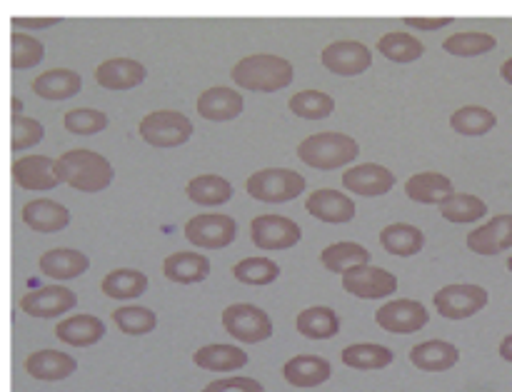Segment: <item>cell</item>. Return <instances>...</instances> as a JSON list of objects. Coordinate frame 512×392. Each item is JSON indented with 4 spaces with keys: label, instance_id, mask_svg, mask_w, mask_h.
I'll list each match as a JSON object with an SVG mask.
<instances>
[{
    "label": "cell",
    "instance_id": "1",
    "mask_svg": "<svg viewBox=\"0 0 512 392\" xmlns=\"http://www.w3.org/2000/svg\"><path fill=\"white\" fill-rule=\"evenodd\" d=\"M55 175L78 193H100L113 183V165L93 150H68L55 160Z\"/></svg>",
    "mask_w": 512,
    "mask_h": 392
},
{
    "label": "cell",
    "instance_id": "2",
    "mask_svg": "<svg viewBox=\"0 0 512 392\" xmlns=\"http://www.w3.org/2000/svg\"><path fill=\"white\" fill-rule=\"evenodd\" d=\"M235 83L253 93H278L293 83V65L290 60L273 53H255L243 58L230 70Z\"/></svg>",
    "mask_w": 512,
    "mask_h": 392
},
{
    "label": "cell",
    "instance_id": "3",
    "mask_svg": "<svg viewBox=\"0 0 512 392\" xmlns=\"http://www.w3.org/2000/svg\"><path fill=\"white\" fill-rule=\"evenodd\" d=\"M358 140L345 133H313L298 145V155L305 165L315 170H338L358 158Z\"/></svg>",
    "mask_w": 512,
    "mask_h": 392
},
{
    "label": "cell",
    "instance_id": "4",
    "mask_svg": "<svg viewBox=\"0 0 512 392\" xmlns=\"http://www.w3.org/2000/svg\"><path fill=\"white\" fill-rule=\"evenodd\" d=\"M140 138L153 148H178L193 135V123L178 110H155L140 120Z\"/></svg>",
    "mask_w": 512,
    "mask_h": 392
},
{
    "label": "cell",
    "instance_id": "5",
    "mask_svg": "<svg viewBox=\"0 0 512 392\" xmlns=\"http://www.w3.org/2000/svg\"><path fill=\"white\" fill-rule=\"evenodd\" d=\"M245 188L255 200H263V203H288L303 193L305 178L288 168H268L250 175Z\"/></svg>",
    "mask_w": 512,
    "mask_h": 392
},
{
    "label": "cell",
    "instance_id": "6",
    "mask_svg": "<svg viewBox=\"0 0 512 392\" xmlns=\"http://www.w3.org/2000/svg\"><path fill=\"white\" fill-rule=\"evenodd\" d=\"M223 328L230 338H235L238 343L258 345L263 340H268L273 335V320L265 310H260L258 305L250 303H235L230 308H225L223 313Z\"/></svg>",
    "mask_w": 512,
    "mask_h": 392
},
{
    "label": "cell",
    "instance_id": "7",
    "mask_svg": "<svg viewBox=\"0 0 512 392\" xmlns=\"http://www.w3.org/2000/svg\"><path fill=\"white\" fill-rule=\"evenodd\" d=\"M435 308L443 318L448 320H465V318H473L475 313L488 305V290L480 288V285H445L435 293L433 298Z\"/></svg>",
    "mask_w": 512,
    "mask_h": 392
},
{
    "label": "cell",
    "instance_id": "8",
    "mask_svg": "<svg viewBox=\"0 0 512 392\" xmlns=\"http://www.w3.org/2000/svg\"><path fill=\"white\" fill-rule=\"evenodd\" d=\"M235 233H238V225L230 215L220 213H205L195 215L185 223V238L188 243L198 245L203 250H220L228 248L235 240Z\"/></svg>",
    "mask_w": 512,
    "mask_h": 392
},
{
    "label": "cell",
    "instance_id": "9",
    "mask_svg": "<svg viewBox=\"0 0 512 392\" xmlns=\"http://www.w3.org/2000/svg\"><path fill=\"white\" fill-rule=\"evenodd\" d=\"M250 238L255 248L273 253V250L295 248L303 238V230L295 220L283 218V215H258L250 223Z\"/></svg>",
    "mask_w": 512,
    "mask_h": 392
},
{
    "label": "cell",
    "instance_id": "10",
    "mask_svg": "<svg viewBox=\"0 0 512 392\" xmlns=\"http://www.w3.org/2000/svg\"><path fill=\"white\" fill-rule=\"evenodd\" d=\"M430 315L425 310L423 303L418 300H393V303L383 305V308L375 313V323L385 330V333L393 335H410L418 333L428 325Z\"/></svg>",
    "mask_w": 512,
    "mask_h": 392
},
{
    "label": "cell",
    "instance_id": "11",
    "mask_svg": "<svg viewBox=\"0 0 512 392\" xmlns=\"http://www.w3.org/2000/svg\"><path fill=\"white\" fill-rule=\"evenodd\" d=\"M345 293L355 295V298L365 300H380L388 298L398 290V278L383 268H373V265H360L350 273L343 275Z\"/></svg>",
    "mask_w": 512,
    "mask_h": 392
},
{
    "label": "cell",
    "instance_id": "12",
    "mask_svg": "<svg viewBox=\"0 0 512 392\" xmlns=\"http://www.w3.org/2000/svg\"><path fill=\"white\" fill-rule=\"evenodd\" d=\"M75 305H78V295L63 285H45L20 298V310L30 318H58V315L70 313Z\"/></svg>",
    "mask_w": 512,
    "mask_h": 392
},
{
    "label": "cell",
    "instance_id": "13",
    "mask_svg": "<svg viewBox=\"0 0 512 392\" xmlns=\"http://www.w3.org/2000/svg\"><path fill=\"white\" fill-rule=\"evenodd\" d=\"M320 60L335 75H360L373 63V53L358 40H335L323 50Z\"/></svg>",
    "mask_w": 512,
    "mask_h": 392
},
{
    "label": "cell",
    "instance_id": "14",
    "mask_svg": "<svg viewBox=\"0 0 512 392\" xmlns=\"http://www.w3.org/2000/svg\"><path fill=\"white\" fill-rule=\"evenodd\" d=\"M468 248L478 255H498L512 248V213L495 215L490 223L468 233Z\"/></svg>",
    "mask_w": 512,
    "mask_h": 392
},
{
    "label": "cell",
    "instance_id": "15",
    "mask_svg": "<svg viewBox=\"0 0 512 392\" xmlns=\"http://www.w3.org/2000/svg\"><path fill=\"white\" fill-rule=\"evenodd\" d=\"M343 185L350 193H358L363 198H378L393 190L395 175L388 168L375 163H363L343 173Z\"/></svg>",
    "mask_w": 512,
    "mask_h": 392
},
{
    "label": "cell",
    "instance_id": "16",
    "mask_svg": "<svg viewBox=\"0 0 512 392\" xmlns=\"http://www.w3.org/2000/svg\"><path fill=\"white\" fill-rule=\"evenodd\" d=\"M13 180L25 190H53L60 183L55 175V160L50 155H25V158L15 160Z\"/></svg>",
    "mask_w": 512,
    "mask_h": 392
},
{
    "label": "cell",
    "instance_id": "17",
    "mask_svg": "<svg viewBox=\"0 0 512 392\" xmlns=\"http://www.w3.org/2000/svg\"><path fill=\"white\" fill-rule=\"evenodd\" d=\"M305 210H308L313 218L323 220V223H350L355 218V203L345 193L338 190H315L305 200Z\"/></svg>",
    "mask_w": 512,
    "mask_h": 392
},
{
    "label": "cell",
    "instance_id": "18",
    "mask_svg": "<svg viewBox=\"0 0 512 392\" xmlns=\"http://www.w3.org/2000/svg\"><path fill=\"white\" fill-rule=\"evenodd\" d=\"M75 370H78V360L68 353H58V350H38L25 360V373L35 380H45V383L70 378Z\"/></svg>",
    "mask_w": 512,
    "mask_h": 392
},
{
    "label": "cell",
    "instance_id": "19",
    "mask_svg": "<svg viewBox=\"0 0 512 392\" xmlns=\"http://www.w3.org/2000/svg\"><path fill=\"white\" fill-rule=\"evenodd\" d=\"M145 75H148L145 65L133 58H110L105 60V63H100L98 70H95L98 85H103V88L108 90L135 88V85L143 83Z\"/></svg>",
    "mask_w": 512,
    "mask_h": 392
},
{
    "label": "cell",
    "instance_id": "20",
    "mask_svg": "<svg viewBox=\"0 0 512 392\" xmlns=\"http://www.w3.org/2000/svg\"><path fill=\"white\" fill-rule=\"evenodd\" d=\"M23 223L35 233H60L63 228H68L70 213L65 205L55 203V200H30L23 205Z\"/></svg>",
    "mask_w": 512,
    "mask_h": 392
},
{
    "label": "cell",
    "instance_id": "21",
    "mask_svg": "<svg viewBox=\"0 0 512 392\" xmlns=\"http://www.w3.org/2000/svg\"><path fill=\"white\" fill-rule=\"evenodd\" d=\"M198 113L200 118L213 120V123L233 120L243 113V95L235 93L233 88H225V85L205 90L198 98Z\"/></svg>",
    "mask_w": 512,
    "mask_h": 392
},
{
    "label": "cell",
    "instance_id": "22",
    "mask_svg": "<svg viewBox=\"0 0 512 392\" xmlns=\"http://www.w3.org/2000/svg\"><path fill=\"white\" fill-rule=\"evenodd\" d=\"M38 268H40V273L48 275V278L73 280V278H80L83 273H88L90 260H88V255L80 253V250L55 248V250H48V253L40 255Z\"/></svg>",
    "mask_w": 512,
    "mask_h": 392
},
{
    "label": "cell",
    "instance_id": "23",
    "mask_svg": "<svg viewBox=\"0 0 512 392\" xmlns=\"http://www.w3.org/2000/svg\"><path fill=\"white\" fill-rule=\"evenodd\" d=\"M460 360L458 348L445 340H428L410 350V363L423 373H445V370L455 368Z\"/></svg>",
    "mask_w": 512,
    "mask_h": 392
},
{
    "label": "cell",
    "instance_id": "24",
    "mask_svg": "<svg viewBox=\"0 0 512 392\" xmlns=\"http://www.w3.org/2000/svg\"><path fill=\"white\" fill-rule=\"evenodd\" d=\"M55 335H58L60 343L73 345V348H90V345L103 340L105 325L95 315H70L63 323H58Z\"/></svg>",
    "mask_w": 512,
    "mask_h": 392
},
{
    "label": "cell",
    "instance_id": "25",
    "mask_svg": "<svg viewBox=\"0 0 512 392\" xmlns=\"http://www.w3.org/2000/svg\"><path fill=\"white\" fill-rule=\"evenodd\" d=\"M330 373H333V368L320 355H298V358L288 360L283 368L285 380L293 388H318L330 378Z\"/></svg>",
    "mask_w": 512,
    "mask_h": 392
},
{
    "label": "cell",
    "instance_id": "26",
    "mask_svg": "<svg viewBox=\"0 0 512 392\" xmlns=\"http://www.w3.org/2000/svg\"><path fill=\"white\" fill-rule=\"evenodd\" d=\"M80 88H83V78L68 68H53L33 80V93L45 100H68L78 95Z\"/></svg>",
    "mask_w": 512,
    "mask_h": 392
},
{
    "label": "cell",
    "instance_id": "27",
    "mask_svg": "<svg viewBox=\"0 0 512 392\" xmlns=\"http://www.w3.org/2000/svg\"><path fill=\"white\" fill-rule=\"evenodd\" d=\"M163 273L178 285L203 283L210 275V260L200 253H173L165 258Z\"/></svg>",
    "mask_w": 512,
    "mask_h": 392
},
{
    "label": "cell",
    "instance_id": "28",
    "mask_svg": "<svg viewBox=\"0 0 512 392\" xmlns=\"http://www.w3.org/2000/svg\"><path fill=\"white\" fill-rule=\"evenodd\" d=\"M193 363L210 373H233L248 365V353L238 345H205L193 355Z\"/></svg>",
    "mask_w": 512,
    "mask_h": 392
},
{
    "label": "cell",
    "instance_id": "29",
    "mask_svg": "<svg viewBox=\"0 0 512 392\" xmlns=\"http://www.w3.org/2000/svg\"><path fill=\"white\" fill-rule=\"evenodd\" d=\"M405 193L420 205H440L445 198L453 195V183L443 173H418L408 178Z\"/></svg>",
    "mask_w": 512,
    "mask_h": 392
},
{
    "label": "cell",
    "instance_id": "30",
    "mask_svg": "<svg viewBox=\"0 0 512 392\" xmlns=\"http://www.w3.org/2000/svg\"><path fill=\"white\" fill-rule=\"evenodd\" d=\"M380 245L385 248V253L398 255V258H410V255H418L425 245V233L415 225L408 223H393L380 233Z\"/></svg>",
    "mask_w": 512,
    "mask_h": 392
},
{
    "label": "cell",
    "instance_id": "31",
    "mask_svg": "<svg viewBox=\"0 0 512 392\" xmlns=\"http://www.w3.org/2000/svg\"><path fill=\"white\" fill-rule=\"evenodd\" d=\"M295 325H298V333L308 340H330L340 333L338 313L333 308H325V305L303 310Z\"/></svg>",
    "mask_w": 512,
    "mask_h": 392
},
{
    "label": "cell",
    "instance_id": "32",
    "mask_svg": "<svg viewBox=\"0 0 512 392\" xmlns=\"http://www.w3.org/2000/svg\"><path fill=\"white\" fill-rule=\"evenodd\" d=\"M185 193H188L193 203L203 205V208H215V205H223L233 198V185L225 178H220V175L205 173L190 180Z\"/></svg>",
    "mask_w": 512,
    "mask_h": 392
},
{
    "label": "cell",
    "instance_id": "33",
    "mask_svg": "<svg viewBox=\"0 0 512 392\" xmlns=\"http://www.w3.org/2000/svg\"><path fill=\"white\" fill-rule=\"evenodd\" d=\"M320 263L330 273L345 275L353 268H360V265H370V253L368 248L358 243H335L320 253Z\"/></svg>",
    "mask_w": 512,
    "mask_h": 392
},
{
    "label": "cell",
    "instance_id": "34",
    "mask_svg": "<svg viewBox=\"0 0 512 392\" xmlns=\"http://www.w3.org/2000/svg\"><path fill=\"white\" fill-rule=\"evenodd\" d=\"M108 298L113 300H133L140 298V295L148 290V275L140 273V270H113L103 278V285H100Z\"/></svg>",
    "mask_w": 512,
    "mask_h": 392
},
{
    "label": "cell",
    "instance_id": "35",
    "mask_svg": "<svg viewBox=\"0 0 512 392\" xmlns=\"http://www.w3.org/2000/svg\"><path fill=\"white\" fill-rule=\"evenodd\" d=\"M440 215L450 223H475L480 220L483 215H488V205L478 198V195H470V193H453L450 198H445L440 203Z\"/></svg>",
    "mask_w": 512,
    "mask_h": 392
},
{
    "label": "cell",
    "instance_id": "36",
    "mask_svg": "<svg viewBox=\"0 0 512 392\" xmlns=\"http://www.w3.org/2000/svg\"><path fill=\"white\" fill-rule=\"evenodd\" d=\"M393 363V353L385 345L360 343L343 350V365L353 370H383Z\"/></svg>",
    "mask_w": 512,
    "mask_h": 392
},
{
    "label": "cell",
    "instance_id": "37",
    "mask_svg": "<svg viewBox=\"0 0 512 392\" xmlns=\"http://www.w3.org/2000/svg\"><path fill=\"white\" fill-rule=\"evenodd\" d=\"M450 125L460 135H485L498 125V115L480 105H465V108L455 110Z\"/></svg>",
    "mask_w": 512,
    "mask_h": 392
},
{
    "label": "cell",
    "instance_id": "38",
    "mask_svg": "<svg viewBox=\"0 0 512 392\" xmlns=\"http://www.w3.org/2000/svg\"><path fill=\"white\" fill-rule=\"evenodd\" d=\"M378 50L393 63H413L423 58L425 45L413 33H388L378 40Z\"/></svg>",
    "mask_w": 512,
    "mask_h": 392
},
{
    "label": "cell",
    "instance_id": "39",
    "mask_svg": "<svg viewBox=\"0 0 512 392\" xmlns=\"http://www.w3.org/2000/svg\"><path fill=\"white\" fill-rule=\"evenodd\" d=\"M498 40L490 33H455L450 38H445L443 48L448 50L450 55H458V58H475V55H485L490 50H495Z\"/></svg>",
    "mask_w": 512,
    "mask_h": 392
},
{
    "label": "cell",
    "instance_id": "40",
    "mask_svg": "<svg viewBox=\"0 0 512 392\" xmlns=\"http://www.w3.org/2000/svg\"><path fill=\"white\" fill-rule=\"evenodd\" d=\"M233 275L243 285H270L280 278V265L270 258H245L235 265Z\"/></svg>",
    "mask_w": 512,
    "mask_h": 392
},
{
    "label": "cell",
    "instance_id": "41",
    "mask_svg": "<svg viewBox=\"0 0 512 392\" xmlns=\"http://www.w3.org/2000/svg\"><path fill=\"white\" fill-rule=\"evenodd\" d=\"M288 105L298 118L305 120H323L335 110V100L330 98L328 93H320V90H303V93H295Z\"/></svg>",
    "mask_w": 512,
    "mask_h": 392
},
{
    "label": "cell",
    "instance_id": "42",
    "mask_svg": "<svg viewBox=\"0 0 512 392\" xmlns=\"http://www.w3.org/2000/svg\"><path fill=\"white\" fill-rule=\"evenodd\" d=\"M45 58V45L28 33L10 35V68L28 70L35 68Z\"/></svg>",
    "mask_w": 512,
    "mask_h": 392
},
{
    "label": "cell",
    "instance_id": "43",
    "mask_svg": "<svg viewBox=\"0 0 512 392\" xmlns=\"http://www.w3.org/2000/svg\"><path fill=\"white\" fill-rule=\"evenodd\" d=\"M113 323L118 325L120 333L125 335H148L158 328V318L150 308H140V305H128V308H118L113 313Z\"/></svg>",
    "mask_w": 512,
    "mask_h": 392
},
{
    "label": "cell",
    "instance_id": "44",
    "mask_svg": "<svg viewBox=\"0 0 512 392\" xmlns=\"http://www.w3.org/2000/svg\"><path fill=\"white\" fill-rule=\"evenodd\" d=\"M45 138V128L35 118L28 115H13L10 123V150L13 153H23V150L33 148Z\"/></svg>",
    "mask_w": 512,
    "mask_h": 392
},
{
    "label": "cell",
    "instance_id": "45",
    "mask_svg": "<svg viewBox=\"0 0 512 392\" xmlns=\"http://www.w3.org/2000/svg\"><path fill=\"white\" fill-rule=\"evenodd\" d=\"M63 125L73 135H95L108 128V115L103 110L93 108H75L68 110L63 118Z\"/></svg>",
    "mask_w": 512,
    "mask_h": 392
},
{
    "label": "cell",
    "instance_id": "46",
    "mask_svg": "<svg viewBox=\"0 0 512 392\" xmlns=\"http://www.w3.org/2000/svg\"><path fill=\"white\" fill-rule=\"evenodd\" d=\"M203 392H265V388L253 378H225L210 383Z\"/></svg>",
    "mask_w": 512,
    "mask_h": 392
},
{
    "label": "cell",
    "instance_id": "47",
    "mask_svg": "<svg viewBox=\"0 0 512 392\" xmlns=\"http://www.w3.org/2000/svg\"><path fill=\"white\" fill-rule=\"evenodd\" d=\"M453 23V18H405V25L418 30H440Z\"/></svg>",
    "mask_w": 512,
    "mask_h": 392
},
{
    "label": "cell",
    "instance_id": "48",
    "mask_svg": "<svg viewBox=\"0 0 512 392\" xmlns=\"http://www.w3.org/2000/svg\"><path fill=\"white\" fill-rule=\"evenodd\" d=\"M55 23H58V18H13V25H20V28H30V30L50 28V25Z\"/></svg>",
    "mask_w": 512,
    "mask_h": 392
},
{
    "label": "cell",
    "instance_id": "49",
    "mask_svg": "<svg viewBox=\"0 0 512 392\" xmlns=\"http://www.w3.org/2000/svg\"><path fill=\"white\" fill-rule=\"evenodd\" d=\"M500 358L508 360V363H512V333L505 335L503 343H500Z\"/></svg>",
    "mask_w": 512,
    "mask_h": 392
},
{
    "label": "cell",
    "instance_id": "50",
    "mask_svg": "<svg viewBox=\"0 0 512 392\" xmlns=\"http://www.w3.org/2000/svg\"><path fill=\"white\" fill-rule=\"evenodd\" d=\"M500 75H503L505 80H508V83L512 85V58H508L503 63V68H500Z\"/></svg>",
    "mask_w": 512,
    "mask_h": 392
},
{
    "label": "cell",
    "instance_id": "51",
    "mask_svg": "<svg viewBox=\"0 0 512 392\" xmlns=\"http://www.w3.org/2000/svg\"><path fill=\"white\" fill-rule=\"evenodd\" d=\"M508 270H510V273H512V255H510V258H508Z\"/></svg>",
    "mask_w": 512,
    "mask_h": 392
}]
</instances>
